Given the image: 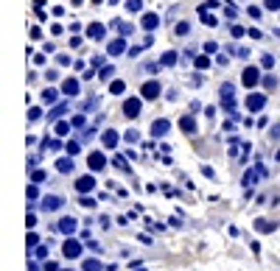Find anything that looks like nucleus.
<instances>
[{"label":"nucleus","mask_w":280,"mask_h":271,"mask_svg":"<svg viewBox=\"0 0 280 271\" xmlns=\"http://www.w3.org/2000/svg\"><path fill=\"white\" fill-rule=\"evenodd\" d=\"M123 115H126V118H138L140 115V98H129V101L123 104Z\"/></svg>","instance_id":"obj_1"},{"label":"nucleus","mask_w":280,"mask_h":271,"mask_svg":"<svg viewBox=\"0 0 280 271\" xmlns=\"http://www.w3.org/2000/svg\"><path fill=\"white\" fill-rule=\"evenodd\" d=\"M261 81V73H258V67H246L244 70V87H255Z\"/></svg>","instance_id":"obj_2"},{"label":"nucleus","mask_w":280,"mask_h":271,"mask_svg":"<svg viewBox=\"0 0 280 271\" xmlns=\"http://www.w3.org/2000/svg\"><path fill=\"white\" fill-rule=\"evenodd\" d=\"M140 92H143V98H157L160 95V84H157V81H146Z\"/></svg>","instance_id":"obj_3"},{"label":"nucleus","mask_w":280,"mask_h":271,"mask_svg":"<svg viewBox=\"0 0 280 271\" xmlns=\"http://www.w3.org/2000/svg\"><path fill=\"white\" fill-rule=\"evenodd\" d=\"M62 92H65V95H76V92H79V81H76V79H68L65 84H62Z\"/></svg>","instance_id":"obj_4"},{"label":"nucleus","mask_w":280,"mask_h":271,"mask_svg":"<svg viewBox=\"0 0 280 271\" xmlns=\"http://www.w3.org/2000/svg\"><path fill=\"white\" fill-rule=\"evenodd\" d=\"M263 104H266V98H263V95H258V92L246 98V106H249V109H261Z\"/></svg>","instance_id":"obj_5"},{"label":"nucleus","mask_w":280,"mask_h":271,"mask_svg":"<svg viewBox=\"0 0 280 271\" xmlns=\"http://www.w3.org/2000/svg\"><path fill=\"white\" fill-rule=\"evenodd\" d=\"M157 26H160V17H157V14H146V17H143V28H146V31H154Z\"/></svg>","instance_id":"obj_6"},{"label":"nucleus","mask_w":280,"mask_h":271,"mask_svg":"<svg viewBox=\"0 0 280 271\" xmlns=\"http://www.w3.org/2000/svg\"><path fill=\"white\" fill-rule=\"evenodd\" d=\"M87 36H90V39H104V26L93 23V26L87 28Z\"/></svg>","instance_id":"obj_7"},{"label":"nucleus","mask_w":280,"mask_h":271,"mask_svg":"<svg viewBox=\"0 0 280 271\" xmlns=\"http://www.w3.org/2000/svg\"><path fill=\"white\" fill-rule=\"evenodd\" d=\"M65 254H68V257H79V254H81V246L76 243V241H68V243H65Z\"/></svg>","instance_id":"obj_8"},{"label":"nucleus","mask_w":280,"mask_h":271,"mask_svg":"<svg viewBox=\"0 0 280 271\" xmlns=\"http://www.w3.org/2000/svg\"><path fill=\"white\" fill-rule=\"evenodd\" d=\"M123 51H126V42H123V39H112V42H109V53H112V56H121Z\"/></svg>","instance_id":"obj_9"},{"label":"nucleus","mask_w":280,"mask_h":271,"mask_svg":"<svg viewBox=\"0 0 280 271\" xmlns=\"http://www.w3.org/2000/svg\"><path fill=\"white\" fill-rule=\"evenodd\" d=\"M151 131H154V137H163L168 131V120H154V126H151Z\"/></svg>","instance_id":"obj_10"},{"label":"nucleus","mask_w":280,"mask_h":271,"mask_svg":"<svg viewBox=\"0 0 280 271\" xmlns=\"http://www.w3.org/2000/svg\"><path fill=\"white\" fill-rule=\"evenodd\" d=\"M179 129L188 131V134H193V131H196V123H193V118H182V120H179Z\"/></svg>","instance_id":"obj_11"},{"label":"nucleus","mask_w":280,"mask_h":271,"mask_svg":"<svg viewBox=\"0 0 280 271\" xmlns=\"http://www.w3.org/2000/svg\"><path fill=\"white\" fill-rule=\"evenodd\" d=\"M90 168H104V157H101V154H90Z\"/></svg>","instance_id":"obj_12"},{"label":"nucleus","mask_w":280,"mask_h":271,"mask_svg":"<svg viewBox=\"0 0 280 271\" xmlns=\"http://www.w3.org/2000/svg\"><path fill=\"white\" fill-rule=\"evenodd\" d=\"M115 143H118V134H115V131H106V134H104V146H106V149H112Z\"/></svg>","instance_id":"obj_13"},{"label":"nucleus","mask_w":280,"mask_h":271,"mask_svg":"<svg viewBox=\"0 0 280 271\" xmlns=\"http://www.w3.org/2000/svg\"><path fill=\"white\" fill-rule=\"evenodd\" d=\"M59 229H62V232H73V229H76V221L65 218V221H62V224H59Z\"/></svg>","instance_id":"obj_14"},{"label":"nucleus","mask_w":280,"mask_h":271,"mask_svg":"<svg viewBox=\"0 0 280 271\" xmlns=\"http://www.w3.org/2000/svg\"><path fill=\"white\" fill-rule=\"evenodd\" d=\"M42 101H45V104H53V101H56V90H45Z\"/></svg>","instance_id":"obj_15"},{"label":"nucleus","mask_w":280,"mask_h":271,"mask_svg":"<svg viewBox=\"0 0 280 271\" xmlns=\"http://www.w3.org/2000/svg\"><path fill=\"white\" fill-rule=\"evenodd\" d=\"M140 6H143V0H126V9L129 11H140Z\"/></svg>","instance_id":"obj_16"},{"label":"nucleus","mask_w":280,"mask_h":271,"mask_svg":"<svg viewBox=\"0 0 280 271\" xmlns=\"http://www.w3.org/2000/svg\"><path fill=\"white\" fill-rule=\"evenodd\" d=\"M76 187H79V190H90V187H93V179H90V176H84V179H81Z\"/></svg>","instance_id":"obj_17"},{"label":"nucleus","mask_w":280,"mask_h":271,"mask_svg":"<svg viewBox=\"0 0 280 271\" xmlns=\"http://www.w3.org/2000/svg\"><path fill=\"white\" fill-rule=\"evenodd\" d=\"M109 90H112L115 95H121L123 90H126V84H123V81H112V87H109Z\"/></svg>","instance_id":"obj_18"},{"label":"nucleus","mask_w":280,"mask_h":271,"mask_svg":"<svg viewBox=\"0 0 280 271\" xmlns=\"http://www.w3.org/2000/svg\"><path fill=\"white\" fill-rule=\"evenodd\" d=\"M59 204H62L59 199H45V210H56Z\"/></svg>","instance_id":"obj_19"},{"label":"nucleus","mask_w":280,"mask_h":271,"mask_svg":"<svg viewBox=\"0 0 280 271\" xmlns=\"http://www.w3.org/2000/svg\"><path fill=\"white\" fill-rule=\"evenodd\" d=\"M196 67H199V70L210 67V59H208V56H199V59H196Z\"/></svg>","instance_id":"obj_20"},{"label":"nucleus","mask_w":280,"mask_h":271,"mask_svg":"<svg viewBox=\"0 0 280 271\" xmlns=\"http://www.w3.org/2000/svg\"><path fill=\"white\" fill-rule=\"evenodd\" d=\"M176 61V53H166V56H163V64H174Z\"/></svg>","instance_id":"obj_21"},{"label":"nucleus","mask_w":280,"mask_h":271,"mask_svg":"<svg viewBox=\"0 0 280 271\" xmlns=\"http://www.w3.org/2000/svg\"><path fill=\"white\" fill-rule=\"evenodd\" d=\"M84 269H87V271H98V269H101V266H98L96 260H90V263H84Z\"/></svg>","instance_id":"obj_22"},{"label":"nucleus","mask_w":280,"mask_h":271,"mask_svg":"<svg viewBox=\"0 0 280 271\" xmlns=\"http://www.w3.org/2000/svg\"><path fill=\"white\" fill-rule=\"evenodd\" d=\"M266 9H272V11L280 9V0H266Z\"/></svg>","instance_id":"obj_23"},{"label":"nucleus","mask_w":280,"mask_h":271,"mask_svg":"<svg viewBox=\"0 0 280 271\" xmlns=\"http://www.w3.org/2000/svg\"><path fill=\"white\" fill-rule=\"evenodd\" d=\"M176 34H179V36L188 34V23H179V26H176Z\"/></svg>","instance_id":"obj_24"},{"label":"nucleus","mask_w":280,"mask_h":271,"mask_svg":"<svg viewBox=\"0 0 280 271\" xmlns=\"http://www.w3.org/2000/svg\"><path fill=\"white\" fill-rule=\"evenodd\" d=\"M59 171H70V159H59Z\"/></svg>","instance_id":"obj_25"}]
</instances>
